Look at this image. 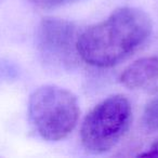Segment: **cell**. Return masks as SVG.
I'll use <instances>...</instances> for the list:
<instances>
[{"instance_id": "1", "label": "cell", "mask_w": 158, "mask_h": 158, "mask_svg": "<svg viewBox=\"0 0 158 158\" xmlns=\"http://www.w3.org/2000/svg\"><path fill=\"white\" fill-rule=\"evenodd\" d=\"M152 27L151 19L143 10L120 8L103 22L79 34V57L97 67L114 66L149 37Z\"/></svg>"}, {"instance_id": "2", "label": "cell", "mask_w": 158, "mask_h": 158, "mask_svg": "<svg viewBox=\"0 0 158 158\" xmlns=\"http://www.w3.org/2000/svg\"><path fill=\"white\" fill-rule=\"evenodd\" d=\"M28 116L34 129L42 139L63 140L77 125L78 102L70 91L47 85L31 93L28 101Z\"/></svg>"}, {"instance_id": "3", "label": "cell", "mask_w": 158, "mask_h": 158, "mask_svg": "<svg viewBox=\"0 0 158 158\" xmlns=\"http://www.w3.org/2000/svg\"><path fill=\"white\" fill-rule=\"evenodd\" d=\"M131 118L127 98L118 94L103 100L84 119L80 129L84 147L93 154L108 152L128 131Z\"/></svg>"}, {"instance_id": "4", "label": "cell", "mask_w": 158, "mask_h": 158, "mask_svg": "<svg viewBox=\"0 0 158 158\" xmlns=\"http://www.w3.org/2000/svg\"><path fill=\"white\" fill-rule=\"evenodd\" d=\"M79 33L74 23L47 18L40 22L36 34L37 48L44 62L59 67H72L76 63Z\"/></svg>"}, {"instance_id": "5", "label": "cell", "mask_w": 158, "mask_h": 158, "mask_svg": "<svg viewBox=\"0 0 158 158\" xmlns=\"http://www.w3.org/2000/svg\"><path fill=\"white\" fill-rule=\"evenodd\" d=\"M120 82L132 90L155 85L158 82V56H146L134 61L120 75Z\"/></svg>"}, {"instance_id": "6", "label": "cell", "mask_w": 158, "mask_h": 158, "mask_svg": "<svg viewBox=\"0 0 158 158\" xmlns=\"http://www.w3.org/2000/svg\"><path fill=\"white\" fill-rule=\"evenodd\" d=\"M143 126L147 131H158V98L145 107L143 113Z\"/></svg>"}, {"instance_id": "7", "label": "cell", "mask_w": 158, "mask_h": 158, "mask_svg": "<svg viewBox=\"0 0 158 158\" xmlns=\"http://www.w3.org/2000/svg\"><path fill=\"white\" fill-rule=\"evenodd\" d=\"M34 6L41 9H52L60 6H63L65 3L74 2V1H79V0H29Z\"/></svg>"}, {"instance_id": "8", "label": "cell", "mask_w": 158, "mask_h": 158, "mask_svg": "<svg viewBox=\"0 0 158 158\" xmlns=\"http://www.w3.org/2000/svg\"><path fill=\"white\" fill-rule=\"evenodd\" d=\"M141 156H146V157H158V140L151 146V148L146 153L142 154Z\"/></svg>"}]
</instances>
